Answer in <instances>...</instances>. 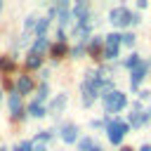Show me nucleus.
Listing matches in <instances>:
<instances>
[{
    "label": "nucleus",
    "mask_w": 151,
    "mask_h": 151,
    "mask_svg": "<svg viewBox=\"0 0 151 151\" xmlns=\"http://www.w3.org/2000/svg\"><path fill=\"white\" fill-rule=\"evenodd\" d=\"M111 24L113 26H127V24H137L139 21V17L137 14H132L127 7H116V9H111Z\"/></svg>",
    "instance_id": "f257e3e1"
},
{
    "label": "nucleus",
    "mask_w": 151,
    "mask_h": 151,
    "mask_svg": "<svg viewBox=\"0 0 151 151\" xmlns=\"http://www.w3.org/2000/svg\"><path fill=\"white\" fill-rule=\"evenodd\" d=\"M125 104H127V99H125V94H123V92H116V90H111V92H106V94H104V109H106L109 113H116V111H120Z\"/></svg>",
    "instance_id": "f03ea898"
},
{
    "label": "nucleus",
    "mask_w": 151,
    "mask_h": 151,
    "mask_svg": "<svg viewBox=\"0 0 151 151\" xmlns=\"http://www.w3.org/2000/svg\"><path fill=\"white\" fill-rule=\"evenodd\" d=\"M106 132H109V142H113V144H120L123 134L127 132V125H125V123H120V120H113V123H109Z\"/></svg>",
    "instance_id": "7ed1b4c3"
},
{
    "label": "nucleus",
    "mask_w": 151,
    "mask_h": 151,
    "mask_svg": "<svg viewBox=\"0 0 151 151\" xmlns=\"http://www.w3.org/2000/svg\"><path fill=\"white\" fill-rule=\"evenodd\" d=\"M146 71H149V64H146V61H139V66H134V68H132V76H130V85H132V87H137V85L144 80Z\"/></svg>",
    "instance_id": "20e7f679"
},
{
    "label": "nucleus",
    "mask_w": 151,
    "mask_h": 151,
    "mask_svg": "<svg viewBox=\"0 0 151 151\" xmlns=\"http://www.w3.org/2000/svg\"><path fill=\"white\" fill-rule=\"evenodd\" d=\"M87 12H90V5H87V2H78V5L73 7V19H76V24H85V21H87Z\"/></svg>",
    "instance_id": "39448f33"
},
{
    "label": "nucleus",
    "mask_w": 151,
    "mask_h": 151,
    "mask_svg": "<svg viewBox=\"0 0 151 151\" xmlns=\"http://www.w3.org/2000/svg\"><path fill=\"white\" fill-rule=\"evenodd\" d=\"M31 90H33V80L28 76H19V80H17V94H26Z\"/></svg>",
    "instance_id": "423d86ee"
},
{
    "label": "nucleus",
    "mask_w": 151,
    "mask_h": 151,
    "mask_svg": "<svg viewBox=\"0 0 151 151\" xmlns=\"http://www.w3.org/2000/svg\"><path fill=\"white\" fill-rule=\"evenodd\" d=\"M61 139H64L66 144H73V142L78 139V127H76V125H66L64 132H61Z\"/></svg>",
    "instance_id": "0eeeda50"
},
{
    "label": "nucleus",
    "mask_w": 151,
    "mask_h": 151,
    "mask_svg": "<svg viewBox=\"0 0 151 151\" xmlns=\"http://www.w3.org/2000/svg\"><path fill=\"white\" fill-rule=\"evenodd\" d=\"M87 33H90V24H87V21H85V24H76V31H73V38H76V40H85Z\"/></svg>",
    "instance_id": "6e6552de"
},
{
    "label": "nucleus",
    "mask_w": 151,
    "mask_h": 151,
    "mask_svg": "<svg viewBox=\"0 0 151 151\" xmlns=\"http://www.w3.org/2000/svg\"><path fill=\"white\" fill-rule=\"evenodd\" d=\"M120 42H123V35H118V33H109L106 35V50H118Z\"/></svg>",
    "instance_id": "1a4fd4ad"
},
{
    "label": "nucleus",
    "mask_w": 151,
    "mask_h": 151,
    "mask_svg": "<svg viewBox=\"0 0 151 151\" xmlns=\"http://www.w3.org/2000/svg\"><path fill=\"white\" fill-rule=\"evenodd\" d=\"M9 109H12V113L14 116H19L21 113V97L14 92V94H9Z\"/></svg>",
    "instance_id": "9d476101"
},
{
    "label": "nucleus",
    "mask_w": 151,
    "mask_h": 151,
    "mask_svg": "<svg viewBox=\"0 0 151 151\" xmlns=\"http://www.w3.org/2000/svg\"><path fill=\"white\" fill-rule=\"evenodd\" d=\"M66 106V94H59L54 101H52V113H61Z\"/></svg>",
    "instance_id": "9b49d317"
},
{
    "label": "nucleus",
    "mask_w": 151,
    "mask_h": 151,
    "mask_svg": "<svg viewBox=\"0 0 151 151\" xmlns=\"http://www.w3.org/2000/svg\"><path fill=\"white\" fill-rule=\"evenodd\" d=\"M47 26H50V17H47V19H40V21L35 24V35H38V38H45Z\"/></svg>",
    "instance_id": "f8f14e48"
},
{
    "label": "nucleus",
    "mask_w": 151,
    "mask_h": 151,
    "mask_svg": "<svg viewBox=\"0 0 151 151\" xmlns=\"http://www.w3.org/2000/svg\"><path fill=\"white\" fill-rule=\"evenodd\" d=\"M57 12H59V21H61V24H66V21H68V5H66V2H59Z\"/></svg>",
    "instance_id": "ddd939ff"
},
{
    "label": "nucleus",
    "mask_w": 151,
    "mask_h": 151,
    "mask_svg": "<svg viewBox=\"0 0 151 151\" xmlns=\"http://www.w3.org/2000/svg\"><path fill=\"white\" fill-rule=\"evenodd\" d=\"M28 111H31V116H35V118H40V116H45V109L38 104V101H33L31 106H28Z\"/></svg>",
    "instance_id": "4468645a"
},
{
    "label": "nucleus",
    "mask_w": 151,
    "mask_h": 151,
    "mask_svg": "<svg viewBox=\"0 0 151 151\" xmlns=\"http://www.w3.org/2000/svg\"><path fill=\"white\" fill-rule=\"evenodd\" d=\"M45 47H47V40H45V38H38V40L33 42V54H40Z\"/></svg>",
    "instance_id": "2eb2a0df"
},
{
    "label": "nucleus",
    "mask_w": 151,
    "mask_h": 151,
    "mask_svg": "<svg viewBox=\"0 0 151 151\" xmlns=\"http://www.w3.org/2000/svg\"><path fill=\"white\" fill-rule=\"evenodd\" d=\"M26 64H28V68H38L40 66V54H28V59H26Z\"/></svg>",
    "instance_id": "dca6fc26"
},
{
    "label": "nucleus",
    "mask_w": 151,
    "mask_h": 151,
    "mask_svg": "<svg viewBox=\"0 0 151 151\" xmlns=\"http://www.w3.org/2000/svg\"><path fill=\"white\" fill-rule=\"evenodd\" d=\"M125 66H127V68H134V66H139V57H137V54H132V57L125 61Z\"/></svg>",
    "instance_id": "f3484780"
},
{
    "label": "nucleus",
    "mask_w": 151,
    "mask_h": 151,
    "mask_svg": "<svg viewBox=\"0 0 151 151\" xmlns=\"http://www.w3.org/2000/svg\"><path fill=\"white\" fill-rule=\"evenodd\" d=\"M45 97H47V85H40V90H38V99H35V101L40 104V101H42Z\"/></svg>",
    "instance_id": "a211bd4d"
},
{
    "label": "nucleus",
    "mask_w": 151,
    "mask_h": 151,
    "mask_svg": "<svg viewBox=\"0 0 151 151\" xmlns=\"http://www.w3.org/2000/svg\"><path fill=\"white\" fill-rule=\"evenodd\" d=\"M14 151H33V144H31V142H21Z\"/></svg>",
    "instance_id": "6ab92c4d"
},
{
    "label": "nucleus",
    "mask_w": 151,
    "mask_h": 151,
    "mask_svg": "<svg viewBox=\"0 0 151 151\" xmlns=\"http://www.w3.org/2000/svg\"><path fill=\"white\" fill-rule=\"evenodd\" d=\"M123 42H125V45H132V42H134V35H132V33H125V35H123Z\"/></svg>",
    "instance_id": "aec40b11"
},
{
    "label": "nucleus",
    "mask_w": 151,
    "mask_h": 151,
    "mask_svg": "<svg viewBox=\"0 0 151 151\" xmlns=\"http://www.w3.org/2000/svg\"><path fill=\"white\" fill-rule=\"evenodd\" d=\"M99 45H101V40H99V38H92V42H90V50L94 52V50H97Z\"/></svg>",
    "instance_id": "412c9836"
},
{
    "label": "nucleus",
    "mask_w": 151,
    "mask_h": 151,
    "mask_svg": "<svg viewBox=\"0 0 151 151\" xmlns=\"http://www.w3.org/2000/svg\"><path fill=\"white\" fill-rule=\"evenodd\" d=\"M52 52H54V57L64 54V45H61V42H59V45H54V50H52Z\"/></svg>",
    "instance_id": "4be33fe9"
},
{
    "label": "nucleus",
    "mask_w": 151,
    "mask_h": 151,
    "mask_svg": "<svg viewBox=\"0 0 151 151\" xmlns=\"http://www.w3.org/2000/svg\"><path fill=\"white\" fill-rule=\"evenodd\" d=\"M31 28H35V21H33V17H28V19H26V31H31Z\"/></svg>",
    "instance_id": "5701e85b"
},
{
    "label": "nucleus",
    "mask_w": 151,
    "mask_h": 151,
    "mask_svg": "<svg viewBox=\"0 0 151 151\" xmlns=\"http://www.w3.org/2000/svg\"><path fill=\"white\" fill-rule=\"evenodd\" d=\"M118 57V50H106V59H116Z\"/></svg>",
    "instance_id": "b1692460"
},
{
    "label": "nucleus",
    "mask_w": 151,
    "mask_h": 151,
    "mask_svg": "<svg viewBox=\"0 0 151 151\" xmlns=\"http://www.w3.org/2000/svg\"><path fill=\"white\" fill-rule=\"evenodd\" d=\"M0 68H12V61H7V59H0Z\"/></svg>",
    "instance_id": "393cba45"
},
{
    "label": "nucleus",
    "mask_w": 151,
    "mask_h": 151,
    "mask_svg": "<svg viewBox=\"0 0 151 151\" xmlns=\"http://www.w3.org/2000/svg\"><path fill=\"white\" fill-rule=\"evenodd\" d=\"M90 144H92V139H83L80 142V149H90Z\"/></svg>",
    "instance_id": "a878e982"
},
{
    "label": "nucleus",
    "mask_w": 151,
    "mask_h": 151,
    "mask_svg": "<svg viewBox=\"0 0 151 151\" xmlns=\"http://www.w3.org/2000/svg\"><path fill=\"white\" fill-rule=\"evenodd\" d=\"M33 151H47V149H45V144H35V146H33Z\"/></svg>",
    "instance_id": "bb28decb"
},
{
    "label": "nucleus",
    "mask_w": 151,
    "mask_h": 151,
    "mask_svg": "<svg viewBox=\"0 0 151 151\" xmlns=\"http://www.w3.org/2000/svg\"><path fill=\"white\" fill-rule=\"evenodd\" d=\"M142 151H151V146H142Z\"/></svg>",
    "instance_id": "cd10ccee"
},
{
    "label": "nucleus",
    "mask_w": 151,
    "mask_h": 151,
    "mask_svg": "<svg viewBox=\"0 0 151 151\" xmlns=\"http://www.w3.org/2000/svg\"><path fill=\"white\" fill-rule=\"evenodd\" d=\"M90 151H101V149H97V146H94V149H90Z\"/></svg>",
    "instance_id": "c85d7f7f"
}]
</instances>
